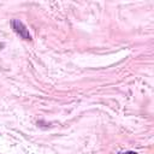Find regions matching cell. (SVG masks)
Instances as JSON below:
<instances>
[{"instance_id": "obj_1", "label": "cell", "mask_w": 154, "mask_h": 154, "mask_svg": "<svg viewBox=\"0 0 154 154\" xmlns=\"http://www.w3.org/2000/svg\"><path fill=\"white\" fill-rule=\"evenodd\" d=\"M12 28L23 40L31 41V35H30L29 30L26 29V26L19 21V19H12Z\"/></svg>"}, {"instance_id": "obj_2", "label": "cell", "mask_w": 154, "mask_h": 154, "mask_svg": "<svg viewBox=\"0 0 154 154\" xmlns=\"http://www.w3.org/2000/svg\"><path fill=\"white\" fill-rule=\"evenodd\" d=\"M124 154H137V153H135V152H125Z\"/></svg>"}]
</instances>
